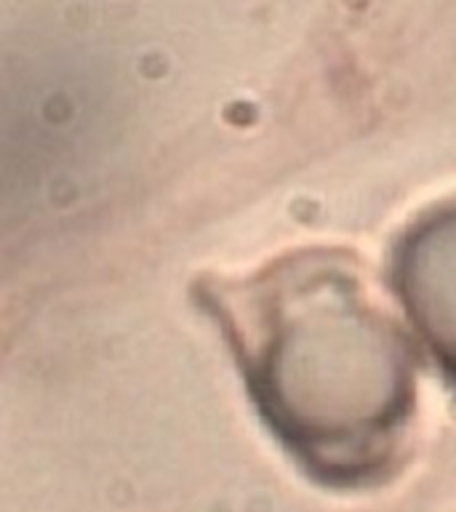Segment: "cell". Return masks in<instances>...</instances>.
I'll use <instances>...</instances> for the list:
<instances>
[{
  "instance_id": "7a4b0ae2",
  "label": "cell",
  "mask_w": 456,
  "mask_h": 512,
  "mask_svg": "<svg viewBox=\"0 0 456 512\" xmlns=\"http://www.w3.org/2000/svg\"><path fill=\"white\" fill-rule=\"evenodd\" d=\"M395 286L416 331L456 382V203L424 214L403 235Z\"/></svg>"
},
{
  "instance_id": "6da1fadb",
  "label": "cell",
  "mask_w": 456,
  "mask_h": 512,
  "mask_svg": "<svg viewBox=\"0 0 456 512\" xmlns=\"http://www.w3.org/2000/svg\"><path fill=\"white\" fill-rule=\"evenodd\" d=\"M259 414L315 478L358 486L398 456L414 414L406 339L336 251L280 256L203 291Z\"/></svg>"
}]
</instances>
